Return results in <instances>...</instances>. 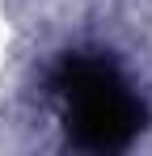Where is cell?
Listing matches in <instances>:
<instances>
[{
  "label": "cell",
  "instance_id": "6da1fadb",
  "mask_svg": "<svg viewBox=\"0 0 152 156\" xmlns=\"http://www.w3.org/2000/svg\"><path fill=\"white\" fill-rule=\"evenodd\" d=\"M72 127L93 148H118L135 131V105L101 68H76L72 76Z\"/></svg>",
  "mask_w": 152,
  "mask_h": 156
}]
</instances>
